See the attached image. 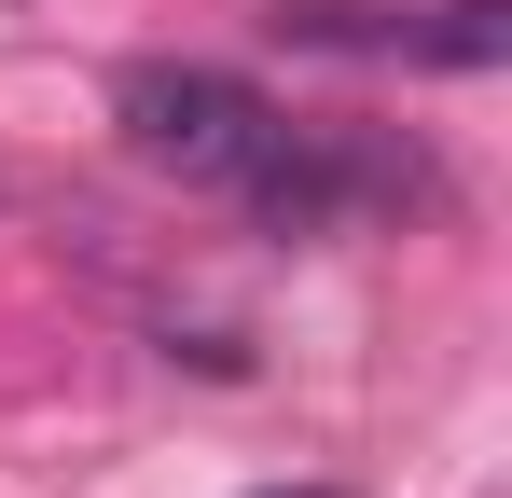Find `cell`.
<instances>
[{
    "instance_id": "cell-1",
    "label": "cell",
    "mask_w": 512,
    "mask_h": 498,
    "mask_svg": "<svg viewBox=\"0 0 512 498\" xmlns=\"http://www.w3.org/2000/svg\"><path fill=\"white\" fill-rule=\"evenodd\" d=\"M111 125H125V153L167 166V180H222L236 194V166L263 153V111L236 70H208V56H139V70L111 83Z\"/></svg>"
},
{
    "instance_id": "cell-2",
    "label": "cell",
    "mask_w": 512,
    "mask_h": 498,
    "mask_svg": "<svg viewBox=\"0 0 512 498\" xmlns=\"http://www.w3.org/2000/svg\"><path fill=\"white\" fill-rule=\"evenodd\" d=\"M236 194H250L263 236H346L374 194H416V166L360 153V139H319V125H263V153L236 166Z\"/></svg>"
},
{
    "instance_id": "cell-3",
    "label": "cell",
    "mask_w": 512,
    "mask_h": 498,
    "mask_svg": "<svg viewBox=\"0 0 512 498\" xmlns=\"http://www.w3.org/2000/svg\"><path fill=\"white\" fill-rule=\"evenodd\" d=\"M388 56H416V70H499L512 56V0H429V14H402Z\"/></svg>"
},
{
    "instance_id": "cell-4",
    "label": "cell",
    "mask_w": 512,
    "mask_h": 498,
    "mask_svg": "<svg viewBox=\"0 0 512 498\" xmlns=\"http://www.w3.org/2000/svg\"><path fill=\"white\" fill-rule=\"evenodd\" d=\"M263 28L277 42H319V56H388L402 42V14H374V0H277Z\"/></svg>"
},
{
    "instance_id": "cell-5",
    "label": "cell",
    "mask_w": 512,
    "mask_h": 498,
    "mask_svg": "<svg viewBox=\"0 0 512 498\" xmlns=\"http://www.w3.org/2000/svg\"><path fill=\"white\" fill-rule=\"evenodd\" d=\"M263 498H346V485H263Z\"/></svg>"
}]
</instances>
